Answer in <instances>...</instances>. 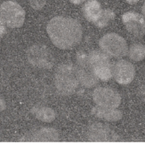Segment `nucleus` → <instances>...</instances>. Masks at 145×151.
<instances>
[{"label":"nucleus","instance_id":"nucleus-1","mask_svg":"<svg viewBox=\"0 0 145 151\" xmlns=\"http://www.w3.org/2000/svg\"><path fill=\"white\" fill-rule=\"evenodd\" d=\"M47 33L54 46L62 50L71 49L81 41L82 27L77 20L56 16L47 25Z\"/></svg>","mask_w":145,"mask_h":151},{"label":"nucleus","instance_id":"nucleus-2","mask_svg":"<svg viewBox=\"0 0 145 151\" xmlns=\"http://www.w3.org/2000/svg\"><path fill=\"white\" fill-rule=\"evenodd\" d=\"M55 86L61 95H70L78 87L79 79L75 66L70 64H61L54 74Z\"/></svg>","mask_w":145,"mask_h":151},{"label":"nucleus","instance_id":"nucleus-3","mask_svg":"<svg viewBox=\"0 0 145 151\" xmlns=\"http://www.w3.org/2000/svg\"><path fill=\"white\" fill-rule=\"evenodd\" d=\"M0 14L6 25L11 28H19L25 22L26 12L16 2L5 1L0 6Z\"/></svg>","mask_w":145,"mask_h":151},{"label":"nucleus","instance_id":"nucleus-4","mask_svg":"<svg viewBox=\"0 0 145 151\" xmlns=\"http://www.w3.org/2000/svg\"><path fill=\"white\" fill-rule=\"evenodd\" d=\"M99 46L105 54L115 58H122L128 54L129 50L125 39L116 33L104 35L100 39Z\"/></svg>","mask_w":145,"mask_h":151},{"label":"nucleus","instance_id":"nucleus-5","mask_svg":"<svg viewBox=\"0 0 145 151\" xmlns=\"http://www.w3.org/2000/svg\"><path fill=\"white\" fill-rule=\"evenodd\" d=\"M88 56L96 78L101 81H109L112 77V66L106 54L100 50H93Z\"/></svg>","mask_w":145,"mask_h":151},{"label":"nucleus","instance_id":"nucleus-6","mask_svg":"<svg viewBox=\"0 0 145 151\" xmlns=\"http://www.w3.org/2000/svg\"><path fill=\"white\" fill-rule=\"evenodd\" d=\"M80 83L85 87H93L98 83L89 60V56L83 51L77 55V66H75Z\"/></svg>","mask_w":145,"mask_h":151},{"label":"nucleus","instance_id":"nucleus-7","mask_svg":"<svg viewBox=\"0 0 145 151\" xmlns=\"http://www.w3.org/2000/svg\"><path fill=\"white\" fill-rule=\"evenodd\" d=\"M27 59L32 66L50 68L54 63L51 53L44 45H34L27 50Z\"/></svg>","mask_w":145,"mask_h":151},{"label":"nucleus","instance_id":"nucleus-8","mask_svg":"<svg viewBox=\"0 0 145 151\" xmlns=\"http://www.w3.org/2000/svg\"><path fill=\"white\" fill-rule=\"evenodd\" d=\"M93 96L95 103L101 107L117 108L121 102L120 93L111 88H96L93 92Z\"/></svg>","mask_w":145,"mask_h":151},{"label":"nucleus","instance_id":"nucleus-9","mask_svg":"<svg viewBox=\"0 0 145 151\" xmlns=\"http://www.w3.org/2000/svg\"><path fill=\"white\" fill-rule=\"evenodd\" d=\"M87 137L91 142H116L121 140V137L110 127L99 122L91 124L88 127Z\"/></svg>","mask_w":145,"mask_h":151},{"label":"nucleus","instance_id":"nucleus-10","mask_svg":"<svg viewBox=\"0 0 145 151\" xmlns=\"http://www.w3.org/2000/svg\"><path fill=\"white\" fill-rule=\"evenodd\" d=\"M135 74V66L129 61L119 60L112 66V75L114 79L121 85L130 84L134 79Z\"/></svg>","mask_w":145,"mask_h":151},{"label":"nucleus","instance_id":"nucleus-11","mask_svg":"<svg viewBox=\"0 0 145 151\" xmlns=\"http://www.w3.org/2000/svg\"><path fill=\"white\" fill-rule=\"evenodd\" d=\"M122 22L129 33L136 38L145 35V20L139 13L134 11L126 12L122 15Z\"/></svg>","mask_w":145,"mask_h":151},{"label":"nucleus","instance_id":"nucleus-12","mask_svg":"<svg viewBox=\"0 0 145 151\" xmlns=\"http://www.w3.org/2000/svg\"><path fill=\"white\" fill-rule=\"evenodd\" d=\"M59 134L54 128L41 127L28 133L21 141L24 142H58Z\"/></svg>","mask_w":145,"mask_h":151},{"label":"nucleus","instance_id":"nucleus-13","mask_svg":"<svg viewBox=\"0 0 145 151\" xmlns=\"http://www.w3.org/2000/svg\"><path fill=\"white\" fill-rule=\"evenodd\" d=\"M83 14L89 22L96 23L101 16L103 10L97 0H89L83 6Z\"/></svg>","mask_w":145,"mask_h":151},{"label":"nucleus","instance_id":"nucleus-14","mask_svg":"<svg viewBox=\"0 0 145 151\" xmlns=\"http://www.w3.org/2000/svg\"><path fill=\"white\" fill-rule=\"evenodd\" d=\"M92 114L96 118L109 122L119 121L123 117L122 112L116 110V108L101 107L98 106L93 108Z\"/></svg>","mask_w":145,"mask_h":151},{"label":"nucleus","instance_id":"nucleus-15","mask_svg":"<svg viewBox=\"0 0 145 151\" xmlns=\"http://www.w3.org/2000/svg\"><path fill=\"white\" fill-rule=\"evenodd\" d=\"M31 114L39 121L44 122H51L56 118L54 110L43 106H36L33 107L31 109Z\"/></svg>","mask_w":145,"mask_h":151},{"label":"nucleus","instance_id":"nucleus-16","mask_svg":"<svg viewBox=\"0 0 145 151\" xmlns=\"http://www.w3.org/2000/svg\"><path fill=\"white\" fill-rule=\"evenodd\" d=\"M129 57L132 61L140 62L145 58V46L141 43H134L128 50Z\"/></svg>","mask_w":145,"mask_h":151},{"label":"nucleus","instance_id":"nucleus-17","mask_svg":"<svg viewBox=\"0 0 145 151\" xmlns=\"http://www.w3.org/2000/svg\"><path fill=\"white\" fill-rule=\"evenodd\" d=\"M114 19H115V13L110 9H105L103 10L101 16L100 17V19L95 23V25L99 28L105 27Z\"/></svg>","mask_w":145,"mask_h":151},{"label":"nucleus","instance_id":"nucleus-18","mask_svg":"<svg viewBox=\"0 0 145 151\" xmlns=\"http://www.w3.org/2000/svg\"><path fill=\"white\" fill-rule=\"evenodd\" d=\"M46 5V0H30V6L34 10H41Z\"/></svg>","mask_w":145,"mask_h":151},{"label":"nucleus","instance_id":"nucleus-19","mask_svg":"<svg viewBox=\"0 0 145 151\" xmlns=\"http://www.w3.org/2000/svg\"><path fill=\"white\" fill-rule=\"evenodd\" d=\"M6 31V23L4 22L2 17L0 15V38L3 37L5 35Z\"/></svg>","mask_w":145,"mask_h":151},{"label":"nucleus","instance_id":"nucleus-20","mask_svg":"<svg viewBox=\"0 0 145 151\" xmlns=\"http://www.w3.org/2000/svg\"><path fill=\"white\" fill-rule=\"evenodd\" d=\"M138 94L144 102H145V83L139 88L138 90Z\"/></svg>","mask_w":145,"mask_h":151},{"label":"nucleus","instance_id":"nucleus-21","mask_svg":"<svg viewBox=\"0 0 145 151\" xmlns=\"http://www.w3.org/2000/svg\"><path fill=\"white\" fill-rule=\"evenodd\" d=\"M6 107V104L4 99L0 98V111H3V110H5Z\"/></svg>","mask_w":145,"mask_h":151},{"label":"nucleus","instance_id":"nucleus-22","mask_svg":"<svg viewBox=\"0 0 145 151\" xmlns=\"http://www.w3.org/2000/svg\"><path fill=\"white\" fill-rule=\"evenodd\" d=\"M69 1H70L72 3H74V4L78 5V4H81V3H84L86 0H69Z\"/></svg>","mask_w":145,"mask_h":151},{"label":"nucleus","instance_id":"nucleus-23","mask_svg":"<svg viewBox=\"0 0 145 151\" xmlns=\"http://www.w3.org/2000/svg\"><path fill=\"white\" fill-rule=\"evenodd\" d=\"M127 3H129V4H135V3H138L140 0H126Z\"/></svg>","mask_w":145,"mask_h":151},{"label":"nucleus","instance_id":"nucleus-24","mask_svg":"<svg viewBox=\"0 0 145 151\" xmlns=\"http://www.w3.org/2000/svg\"><path fill=\"white\" fill-rule=\"evenodd\" d=\"M142 13H143V14H144V16L145 17V2L142 6Z\"/></svg>","mask_w":145,"mask_h":151}]
</instances>
